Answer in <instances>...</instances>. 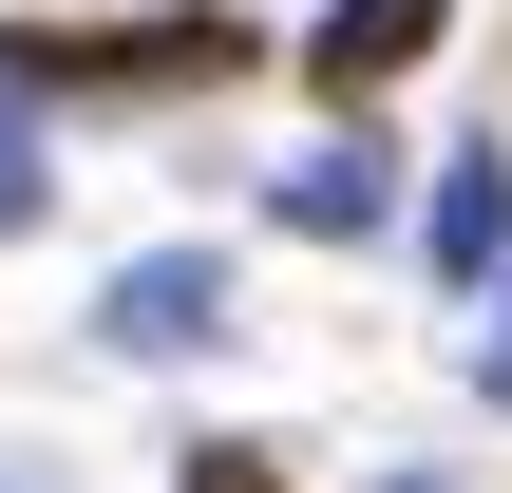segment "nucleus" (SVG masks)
<instances>
[{
	"label": "nucleus",
	"instance_id": "nucleus-1",
	"mask_svg": "<svg viewBox=\"0 0 512 493\" xmlns=\"http://www.w3.org/2000/svg\"><path fill=\"white\" fill-rule=\"evenodd\" d=\"M228 95L247 76V19H0V95Z\"/></svg>",
	"mask_w": 512,
	"mask_h": 493
},
{
	"label": "nucleus",
	"instance_id": "nucleus-2",
	"mask_svg": "<svg viewBox=\"0 0 512 493\" xmlns=\"http://www.w3.org/2000/svg\"><path fill=\"white\" fill-rule=\"evenodd\" d=\"M95 342H114V361H190V342H228V247H152V266H114V285H95Z\"/></svg>",
	"mask_w": 512,
	"mask_h": 493
},
{
	"label": "nucleus",
	"instance_id": "nucleus-3",
	"mask_svg": "<svg viewBox=\"0 0 512 493\" xmlns=\"http://www.w3.org/2000/svg\"><path fill=\"white\" fill-rule=\"evenodd\" d=\"M437 19H456V0H323V19H304V76H323L342 114H380V95L437 57Z\"/></svg>",
	"mask_w": 512,
	"mask_h": 493
},
{
	"label": "nucleus",
	"instance_id": "nucleus-4",
	"mask_svg": "<svg viewBox=\"0 0 512 493\" xmlns=\"http://www.w3.org/2000/svg\"><path fill=\"white\" fill-rule=\"evenodd\" d=\"M380 209H399V152H380V114H361V133H323V152L266 190V228H304V247H361Z\"/></svg>",
	"mask_w": 512,
	"mask_h": 493
},
{
	"label": "nucleus",
	"instance_id": "nucleus-5",
	"mask_svg": "<svg viewBox=\"0 0 512 493\" xmlns=\"http://www.w3.org/2000/svg\"><path fill=\"white\" fill-rule=\"evenodd\" d=\"M437 266H456V285L512 266V152H456V171H437Z\"/></svg>",
	"mask_w": 512,
	"mask_h": 493
},
{
	"label": "nucleus",
	"instance_id": "nucleus-6",
	"mask_svg": "<svg viewBox=\"0 0 512 493\" xmlns=\"http://www.w3.org/2000/svg\"><path fill=\"white\" fill-rule=\"evenodd\" d=\"M38 209H57V152H38V133H19V95H0V228H38Z\"/></svg>",
	"mask_w": 512,
	"mask_h": 493
},
{
	"label": "nucleus",
	"instance_id": "nucleus-7",
	"mask_svg": "<svg viewBox=\"0 0 512 493\" xmlns=\"http://www.w3.org/2000/svg\"><path fill=\"white\" fill-rule=\"evenodd\" d=\"M171 493H285V456H266V437H209V456H190Z\"/></svg>",
	"mask_w": 512,
	"mask_h": 493
},
{
	"label": "nucleus",
	"instance_id": "nucleus-8",
	"mask_svg": "<svg viewBox=\"0 0 512 493\" xmlns=\"http://www.w3.org/2000/svg\"><path fill=\"white\" fill-rule=\"evenodd\" d=\"M475 380H494V399H512V342H494V361H475Z\"/></svg>",
	"mask_w": 512,
	"mask_h": 493
},
{
	"label": "nucleus",
	"instance_id": "nucleus-9",
	"mask_svg": "<svg viewBox=\"0 0 512 493\" xmlns=\"http://www.w3.org/2000/svg\"><path fill=\"white\" fill-rule=\"evenodd\" d=\"M0 493H38V475H0Z\"/></svg>",
	"mask_w": 512,
	"mask_h": 493
}]
</instances>
